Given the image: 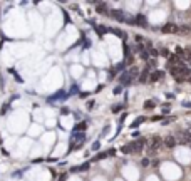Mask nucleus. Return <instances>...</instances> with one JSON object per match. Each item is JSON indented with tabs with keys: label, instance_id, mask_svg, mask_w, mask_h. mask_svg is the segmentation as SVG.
<instances>
[{
	"label": "nucleus",
	"instance_id": "f257e3e1",
	"mask_svg": "<svg viewBox=\"0 0 191 181\" xmlns=\"http://www.w3.org/2000/svg\"><path fill=\"white\" fill-rule=\"evenodd\" d=\"M146 146V139H139V141H134V143H129L123 147V153H128V154H137L141 153Z\"/></svg>",
	"mask_w": 191,
	"mask_h": 181
},
{
	"label": "nucleus",
	"instance_id": "f03ea898",
	"mask_svg": "<svg viewBox=\"0 0 191 181\" xmlns=\"http://www.w3.org/2000/svg\"><path fill=\"white\" fill-rule=\"evenodd\" d=\"M161 146H164V143L161 138H158V136H153L149 141V147H148V151H149V154H156L159 149H161Z\"/></svg>",
	"mask_w": 191,
	"mask_h": 181
},
{
	"label": "nucleus",
	"instance_id": "7ed1b4c3",
	"mask_svg": "<svg viewBox=\"0 0 191 181\" xmlns=\"http://www.w3.org/2000/svg\"><path fill=\"white\" fill-rule=\"evenodd\" d=\"M163 143H164V146L168 147V149H173V147L176 146L178 139L174 138V136H166V138L163 139Z\"/></svg>",
	"mask_w": 191,
	"mask_h": 181
},
{
	"label": "nucleus",
	"instance_id": "20e7f679",
	"mask_svg": "<svg viewBox=\"0 0 191 181\" xmlns=\"http://www.w3.org/2000/svg\"><path fill=\"white\" fill-rule=\"evenodd\" d=\"M161 30H163L164 34H176V32H179V27L174 25V24H166Z\"/></svg>",
	"mask_w": 191,
	"mask_h": 181
},
{
	"label": "nucleus",
	"instance_id": "39448f33",
	"mask_svg": "<svg viewBox=\"0 0 191 181\" xmlns=\"http://www.w3.org/2000/svg\"><path fill=\"white\" fill-rule=\"evenodd\" d=\"M163 77H164V72H163V71H156V72L151 74L149 79H151V82H158V80H161Z\"/></svg>",
	"mask_w": 191,
	"mask_h": 181
},
{
	"label": "nucleus",
	"instance_id": "423d86ee",
	"mask_svg": "<svg viewBox=\"0 0 191 181\" xmlns=\"http://www.w3.org/2000/svg\"><path fill=\"white\" fill-rule=\"evenodd\" d=\"M134 24L139 27H146L148 25V22H146V19H144V15H137L136 19H134Z\"/></svg>",
	"mask_w": 191,
	"mask_h": 181
},
{
	"label": "nucleus",
	"instance_id": "0eeeda50",
	"mask_svg": "<svg viewBox=\"0 0 191 181\" xmlns=\"http://www.w3.org/2000/svg\"><path fill=\"white\" fill-rule=\"evenodd\" d=\"M144 107H146V109H153V107H154V101H146V102H144Z\"/></svg>",
	"mask_w": 191,
	"mask_h": 181
},
{
	"label": "nucleus",
	"instance_id": "6e6552de",
	"mask_svg": "<svg viewBox=\"0 0 191 181\" xmlns=\"http://www.w3.org/2000/svg\"><path fill=\"white\" fill-rule=\"evenodd\" d=\"M89 168V164H82V166H79V168H75L74 171H84V169H87Z\"/></svg>",
	"mask_w": 191,
	"mask_h": 181
},
{
	"label": "nucleus",
	"instance_id": "1a4fd4ad",
	"mask_svg": "<svg viewBox=\"0 0 191 181\" xmlns=\"http://www.w3.org/2000/svg\"><path fill=\"white\" fill-rule=\"evenodd\" d=\"M99 13H109V12H107V8H106V5H99Z\"/></svg>",
	"mask_w": 191,
	"mask_h": 181
},
{
	"label": "nucleus",
	"instance_id": "9d476101",
	"mask_svg": "<svg viewBox=\"0 0 191 181\" xmlns=\"http://www.w3.org/2000/svg\"><path fill=\"white\" fill-rule=\"evenodd\" d=\"M141 164H143V166H148V164H149V159H148V158H144V159L141 161Z\"/></svg>",
	"mask_w": 191,
	"mask_h": 181
},
{
	"label": "nucleus",
	"instance_id": "9b49d317",
	"mask_svg": "<svg viewBox=\"0 0 191 181\" xmlns=\"http://www.w3.org/2000/svg\"><path fill=\"white\" fill-rule=\"evenodd\" d=\"M149 52H151V55H153V57H154V55H158V50H156V49H151Z\"/></svg>",
	"mask_w": 191,
	"mask_h": 181
},
{
	"label": "nucleus",
	"instance_id": "f8f14e48",
	"mask_svg": "<svg viewBox=\"0 0 191 181\" xmlns=\"http://www.w3.org/2000/svg\"><path fill=\"white\" fill-rule=\"evenodd\" d=\"M161 55H166V57H168L169 54H168V50H166V49H163V50H161Z\"/></svg>",
	"mask_w": 191,
	"mask_h": 181
}]
</instances>
